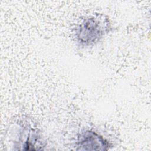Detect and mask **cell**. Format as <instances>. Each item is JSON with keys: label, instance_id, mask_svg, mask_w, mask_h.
<instances>
[{"label": "cell", "instance_id": "6da1fadb", "mask_svg": "<svg viewBox=\"0 0 151 151\" xmlns=\"http://www.w3.org/2000/svg\"><path fill=\"white\" fill-rule=\"evenodd\" d=\"M108 29V20L103 15L91 17L84 19L77 31L78 43L87 46L95 44Z\"/></svg>", "mask_w": 151, "mask_h": 151}, {"label": "cell", "instance_id": "7a4b0ae2", "mask_svg": "<svg viewBox=\"0 0 151 151\" xmlns=\"http://www.w3.org/2000/svg\"><path fill=\"white\" fill-rule=\"evenodd\" d=\"M108 146V143L101 136L91 131L83 133L78 142L81 150H106Z\"/></svg>", "mask_w": 151, "mask_h": 151}]
</instances>
